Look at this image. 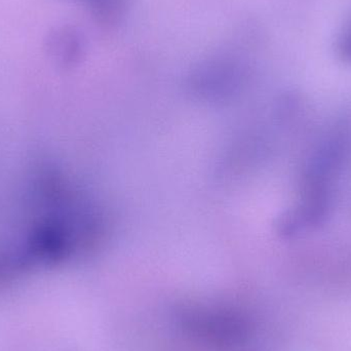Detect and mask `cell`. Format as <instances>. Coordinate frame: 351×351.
<instances>
[{"label":"cell","instance_id":"obj_1","mask_svg":"<svg viewBox=\"0 0 351 351\" xmlns=\"http://www.w3.org/2000/svg\"><path fill=\"white\" fill-rule=\"evenodd\" d=\"M188 321L200 335L210 337V341L225 343V346L243 342L245 337V323L230 313L193 311Z\"/></svg>","mask_w":351,"mask_h":351},{"label":"cell","instance_id":"obj_2","mask_svg":"<svg viewBox=\"0 0 351 351\" xmlns=\"http://www.w3.org/2000/svg\"><path fill=\"white\" fill-rule=\"evenodd\" d=\"M339 53L344 61L351 63V24L340 40Z\"/></svg>","mask_w":351,"mask_h":351}]
</instances>
